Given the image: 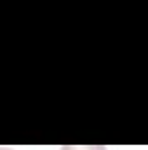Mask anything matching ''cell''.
I'll use <instances>...</instances> for the list:
<instances>
[{"label":"cell","instance_id":"6da1fadb","mask_svg":"<svg viewBox=\"0 0 148 150\" xmlns=\"http://www.w3.org/2000/svg\"><path fill=\"white\" fill-rule=\"evenodd\" d=\"M61 150H106L103 145H65Z\"/></svg>","mask_w":148,"mask_h":150},{"label":"cell","instance_id":"7a4b0ae2","mask_svg":"<svg viewBox=\"0 0 148 150\" xmlns=\"http://www.w3.org/2000/svg\"><path fill=\"white\" fill-rule=\"evenodd\" d=\"M0 150H12V149H5V147H0Z\"/></svg>","mask_w":148,"mask_h":150}]
</instances>
